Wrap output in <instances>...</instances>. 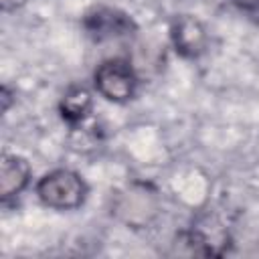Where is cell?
<instances>
[{"mask_svg": "<svg viewBox=\"0 0 259 259\" xmlns=\"http://www.w3.org/2000/svg\"><path fill=\"white\" fill-rule=\"evenodd\" d=\"M93 85L101 97L113 103H125L136 95L138 75L123 57H111L99 63L93 73Z\"/></svg>", "mask_w": 259, "mask_h": 259, "instance_id": "3957f363", "label": "cell"}, {"mask_svg": "<svg viewBox=\"0 0 259 259\" xmlns=\"http://www.w3.org/2000/svg\"><path fill=\"white\" fill-rule=\"evenodd\" d=\"M170 38L176 53L186 59L200 57L208 47V34L204 24L190 14H180L174 18L170 26Z\"/></svg>", "mask_w": 259, "mask_h": 259, "instance_id": "5b68a950", "label": "cell"}, {"mask_svg": "<svg viewBox=\"0 0 259 259\" xmlns=\"http://www.w3.org/2000/svg\"><path fill=\"white\" fill-rule=\"evenodd\" d=\"M83 28L89 38H93L95 42H103L134 34L136 24L125 12L117 8L97 6L83 16Z\"/></svg>", "mask_w": 259, "mask_h": 259, "instance_id": "277c9868", "label": "cell"}, {"mask_svg": "<svg viewBox=\"0 0 259 259\" xmlns=\"http://www.w3.org/2000/svg\"><path fill=\"white\" fill-rule=\"evenodd\" d=\"M36 196L49 208L75 210L87 198V184L77 172L59 168V170L47 172L36 182Z\"/></svg>", "mask_w": 259, "mask_h": 259, "instance_id": "7a4b0ae2", "label": "cell"}, {"mask_svg": "<svg viewBox=\"0 0 259 259\" xmlns=\"http://www.w3.org/2000/svg\"><path fill=\"white\" fill-rule=\"evenodd\" d=\"M243 14L259 20V0H231Z\"/></svg>", "mask_w": 259, "mask_h": 259, "instance_id": "ba28073f", "label": "cell"}, {"mask_svg": "<svg viewBox=\"0 0 259 259\" xmlns=\"http://www.w3.org/2000/svg\"><path fill=\"white\" fill-rule=\"evenodd\" d=\"M160 196L146 182H132L111 200V214L130 229H146L160 214Z\"/></svg>", "mask_w": 259, "mask_h": 259, "instance_id": "6da1fadb", "label": "cell"}, {"mask_svg": "<svg viewBox=\"0 0 259 259\" xmlns=\"http://www.w3.org/2000/svg\"><path fill=\"white\" fill-rule=\"evenodd\" d=\"M91 105H93V97H91L89 89L83 85H71V87H67V91L61 97L59 111L65 121L75 125V123H81L89 115Z\"/></svg>", "mask_w": 259, "mask_h": 259, "instance_id": "52a82bcc", "label": "cell"}, {"mask_svg": "<svg viewBox=\"0 0 259 259\" xmlns=\"http://www.w3.org/2000/svg\"><path fill=\"white\" fill-rule=\"evenodd\" d=\"M24 4H26V0H0V8L4 12H14Z\"/></svg>", "mask_w": 259, "mask_h": 259, "instance_id": "9c48e42d", "label": "cell"}, {"mask_svg": "<svg viewBox=\"0 0 259 259\" xmlns=\"http://www.w3.org/2000/svg\"><path fill=\"white\" fill-rule=\"evenodd\" d=\"M30 182V166L22 156L4 154L0 160V198L18 196Z\"/></svg>", "mask_w": 259, "mask_h": 259, "instance_id": "8992f818", "label": "cell"}, {"mask_svg": "<svg viewBox=\"0 0 259 259\" xmlns=\"http://www.w3.org/2000/svg\"><path fill=\"white\" fill-rule=\"evenodd\" d=\"M12 103V95H10V89L8 87H2V111H6Z\"/></svg>", "mask_w": 259, "mask_h": 259, "instance_id": "30bf717a", "label": "cell"}]
</instances>
